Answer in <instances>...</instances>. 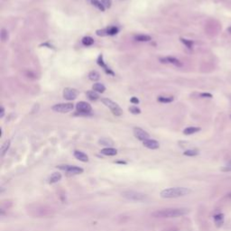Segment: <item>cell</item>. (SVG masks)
I'll return each instance as SVG.
<instances>
[{
  "label": "cell",
  "instance_id": "cell-1",
  "mask_svg": "<svg viewBox=\"0 0 231 231\" xmlns=\"http://www.w3.org/2000/svg\"><path fill=\"white\" fill-rule=\"evenodd\" d=\"M190 209L187 208H174V209H163L153 212L151 215L154 218H178L184 215H187Z\"/></svg>",
  "mask_w": 231,
  "mask_h": 231
},
{
  "label": "cell",
  "instance_id": "cell-2",
  "mask_svg": "<svg viewBox=\"0 0 231 231\" xmlns=\"http://www.w3.org/2000/svg\"><path fill=\"white\" fill-rule=\"evenodd\" d=\"M191 192L192 191L186 187H172L163 190L160 193V196L163 199H172L186 196Z\"/></svg>",
  "mask_w": 231,
  "mask_h": 231
},
{
  "label": "cell",
  "instance_id": "cell-3",
  "mask_svg": "<svg viewBox=\"0 0 231 231\" xmlns=\"http://www.w3.org/2000/svg\"><path fill=\"white\" fill-rule=\"evenodd\" d=\"M121 196L126 200H128L131 201L146 202L149 201V197L147 194H145L140 192H135V191H125L121 193Z\"/></svg>",
  "mask_w": 231,
  "mask_h": 231
},
{
  "label": "cell",
  "instance_id": "cell-4",
  "mask_svg": "<svg viewBox=\"0 0 231 231\" xmlns=\"http://www.w3.org/2000/svg\"><path fill=\"white\" fill-rule=\"evenodd\" d=\"M101 101H102V103H103L106 107H108V108L111 110V112H112L115 116L119 117V116H121V115L123 114L122 108H121L117 103H115L114 101H112L111 100L105 98V99H102Z\"/></svg>",
  "mask_w": 231,
  "mask_h": 231
},
{
  "label": "cell",
  "instance_id": "cell-5",
  "mask_svg": "<svg viewBox=\"0 0 231 231\" xmlns=\"http://www.w3.org/2000/svg\"><path fill=\"white\" fill-rule=\"evenodd\" d=\"M73 108H74V106L71 103H60V104L54 105L52 108L53 111L58 113H68L72 111Z\"/></svg>",
  "mask_w": 231,
  "mask_h": 231
},
{
  "label": "cell",
  "instance_id": "cell-6",
  "mask_svg": "<svg viewBox=\"0 0 231 231\" xmlns=\"http://www.w3.org/2000/svg\"><path fill=\"white\" fill-rule=\"evenodd\" d=\"M57 167L62 171H65V172H68L73 173V174H80L84 172V170L81 167L75 166V165H59Z\"/></svg>",
  "mask_w": 231,
  "mask_h": 231
},
{
  "label": "cell",
  "instance_id": "cell-7",
  "mask_svg": "<svg viewBox=\"0 0 231 231\" xmlns=\"http://www.w3.org/2000/svg\"><path fill=\"white\" fill-rule=\"evenodd\" d=\"M134 135L137 138L138 140H140L142 142L149 139V134L145 131L144 129L140 127H134Z\"/></svg>",
  "mask_w": 231,
  "mask_h": 231
},
{
  "label": "cell",
  "instance_id": "cell-8",
  "mask_svg": "<svg viewBox=\"0 0 231 231\" xmlns=\"http://www.w3.org/2000/svg\"><path fill=\"white\" fill-rule=\"evenodd\" d=\"M76 108H77V111L79 112L80 114H88L92 110L90 104H88V102H85V101L78 102L76 105Z\"/></svg>",
  "mask_w": 231,
  "mask_h": 231
},
{
  "label": "cell",
  "instance_id": "cell-9",
  "mask_svg": "<svg viewBox=\"0 0 231 231\" xmlns=\"http://www.w3.org/2000/svg\"><path fill=\"white\" fill-rule=\"evenodd\" d=\"M78 96V91L72 88H65L63 90V98L69 101L73 100Z\"/></svg>",
  "mask_w": 231,
  "mask_h": 231
},
{
  "label": "cell",
  "instance_id": "cell-10",
  "mask_svg": "<svg viewBox=\"0 0 231 231\" xmlns=\"http://www.w3.org/2000/svg\"><path fill=\"white\" fill-rule=\"evenodd\" d=\"M143 145H144L145 147H146L148 149H151V150H156L160 147L159 143L154 139H147V140L143 142Z\"/></svg>",
  "mask_w": 231,
  "mask_h": 231
},
{
  "label": "cell",
  "instance_id": "cell-11",
  "mask_svg": "<svg viewBox=\"0 0 231 231\" xmlns=\"http://www.w3.org/2000/svg\"><path fill=\"white\" fill-rule=\"evenodd\" d=\"M98 64H99L100 67L103 68V70L105 71V72H106L107 74L111 75V76H114V75H115V73L111 71V69H110L108 66H107L106 63L104 62V61H103V55H102V54H100V55L99 56V58H98Z\"/></svg>",
  "mask_w": 231,
  "mask_h": 231
},
{
  "label": "cell",
  "instance_id": "cell-12",
  "mask_svg": "<svg viewBox=\"0 0 231 231\" xmlns=\"http://www.w3.org/2000/svg\"><path fill=\"white\" fill-rule=\"evenodd\" d=\"M161 62L163 63H171V64H173L177 67H180L182 66V63L176 58L174 57H166V58H161L160 59Z\"/></svg>",
  "mask_w": 231,
  "mask_h": 231
},
{
  "label": "cell",
  "instance_id": "cell-13",
  "mask_svg": "<svg viewBox=\"0 0 231 231\" xmlns=\"http://www.w3.org/2000/svg\"><path fill=\"white\" fill-rule=\"evenodd\" d=\"M73 154H74V157H75L76 159L79 160L80 162H84V163H86V162H88V156L86 154H84L83 152H80V151H75Z\"/></svg>",
  "mask_w": 231,
  "mask_h": 231
},
{
  "label": "cell",
  "instance_id": "cell-14",
  "mask_svg": "<svg viewBox=\"0 0 231 231\" xmlns=\"http://www.w3.org/2000/svg\"><path fill=\"white\" fill-rule=\"evenodd\" d=\"M100 153L104 155H108V156H114L117 154V149L115 148H112V147H107V148H104L100 151Z\"/></svg>",
  "mask_w": 231,
  "mask_h": 231
},
{
  "label": "cell",
  "instance_id": "cell-15",
  "mask_svg": "<svg viewBox=\"0 0 231 231\" xmlns=\"http://www.w3.org/2000/svg\"><path fill=\"white\" fill-rule=\"evenodd\" d=\"M86 95L88 97V100H92V101H96L100 99V96L98 94V92L94 91V90H88L86 92Z\"/></svg>",
  "mask_w": 231,
  "mask_h": 231
},
{
  "label": "cell",
  "instance_id": "cell-16",
  "mask_svg": "<svg viewBox=\"0 0 231 231\" xmlns=\"http://www.w3.org/2000/svg\"><path fill=\"white\" fill-rule=\"evenodd\" d=\"M201 131V127H197V126H189L187 128H185L183 130V134L186 135H190V134H193L197 132Z\"/></svg>",
  "mask_w": 231,
  "mask_h": 231
},
{
  "label": "cell",
  "instance_id": "cell-17",
  "mask_svg": "<svg viewBox=\"0 0 231 231\" xmlns=\"http://www.w3.org/2000/svg\"><path fill=\"white\" fill-rule=\"evenodd\" d=\"M224 214L222 213H218L217 215L214 216V221H215V224L218 227H221L224 223Z\"/></svg>",
  "mask_w": 231,
  "mask_h": 231
},
{
  "label": "cell",
  "instance_id": "cell-18",
  "mask_svg": "<svg viewBox=\"0 0 231 231\" xmlns=\"http://www.w3.org/2000/svg\"><path fill=\"white\" fill-rule=\"evenodd\" d=\"M10 145H11V141L10 140H7L1 146V149H0V152H1V156H4L7 152L8 151L9 147H10Z\"/></svg>",
  "mask_w": 231,
  "mask_h": 231
},
{
  "label": "cell",
  "instance_id": "cell-19",
  "mask_svg": "<svg viewBox=\"0 0 231 231\" xmlns=\"http://www.w3.org/2000/svg\"><path fill=\"white\" fill-rule=\"evenodd\" d=\"M62 174L60 173V172H53L52 175H51V177H50V179H49V181H50V183H55V182H58L59 180H62Z\"/></svg>",
  "mask_w": 231,
  "mask_h": 231
},
{
  "label": "cell",
  "instance_id": "cell-20",
  "mask_svg": "<svg viewBox=\"0 0 231 231\" xmlns=\"http://www.w3.org/2000/svg\"><path fill=\"white\" fill-rule=\"evenodd\" d=\"M92 88H93L94 91L99 92V93H103V92L106 90V87L102 83H95L93 86H92Z\"/></svg>",
  "mask_w": 231,
  "mask_h": 231
},
{
  "label": "cell",
  "instance_id": "cell-21",
  "mask_svg": "<svg viewBox=\"0 0 231 231\" xmlns=\"http://www.w3.org/2000/svg\"><path fill=\"white\" fill-rule=\"evenodd\" d=\"M134 39L138 42H149L152 40L151 36L147 35V34H138L134 36Z\"/></svg>",
  "mask_w": 231,
  "mask_h": 231
},
{
  "label": "cell",
  "instance_id": "cell-22",
  "mask_svg": "<svg viewBox=\"0 0 231 231\" xmlns=\"http://www.w3.org/2000/svg\"><path fill=\"white\" fill-rule=\"evenodd\" d=\"M100 75L96 71H92L88 73V79L92 81H97L100 79Z\"/></svg>",
  "mask_w": 231,
  "mask_h": 231
},
{
  "label": "cell",
  "instance_id": "cell-23",
  "mask_svg": "<svg viewBox=\"0 0 231 231\" xmlns=\"http://www.w3.org/2000/svg\"><path fill=\"white\" fill-rule=\"evenodd\" d=\"M90 3L93 5L94 7H96L98 9H100V11H102V12L105 11V7L102 5L101 1H100V0H90Z\"/></svg>",
  "mask_w": 231,
  "mask_h": 231
},
{
  "label": "cell",
  "instance_id": "cell-24",
  "mask_svg": "<svg viewBox=\"0 0 231 231\" xmlns=\"http://www.w3.org/2000/svg\"><path fill=\"white\" fill-rule=\"evenodd\" d=\"M93 42H94V40H93V38L90 37V36H85L82 39V43L85 46H90V45L93 44Z\"/></svg>",
  "mask_w": 231,
  "mask_h": 231
},
{
  "label": "cell",
  "instance_id": "cell-25",
  "mask_svg": "<svg viewBox=\"0 0 231 231\" xmlns=\"http://www.w3.org/2000/svg\"><path fill=\"white\" fill-rule=\"evenodd\" d=\"M100 144L102 145V146H113V141L111 139H109V138H101V139L100 140Z\"/></svg>",
  "mask_w": 231,
  "mask_h": 231
},
{
  "label": "cell",
  "instance_id": "cell-26",
  "mask_svg": "<svg viewBox=\"0 0 231 231\" xmlns=\"http://www.w3.org/2000/svg\"><path fill=\"white\" fill-rule=\"evenodd\" d=\"M180 42L186 46L187 48H189V49H192V46H193V42L192 41V40H187V39H184V38H180Z\"/></svg>",
  "mask_w": 231,
  "mask_h": 231
},
{
  "label": "cell",
  "instance_id": "cell-27",
  "mask_svg": "<svg viewBox=\"0 0 231 231\" xmlns=\"http://www.w3.org/2000/svg\"><path fill=\"white\" fill-rule=\"evenodd\" d=\"M157 100L159 102H162V103H170V102H172L173 101V98L172 97H158Z\"/></svg>",
  "mask_w": 231,
  "mask_h": 231
},
{
  "label": "cell",
  "instance_id": "cell-28",
  "mask_svg": "<svg viewBox=\"0 0 231 231\" xmlns=\"http://www.w3.org/2000/svg\"><path fill=\"white\" fill-rule=\"evenodd\" d=\"M183 154L186 155V156H196V155L199 154V151L196 150V149H190V150H187V151L184 152Z\"/></svg>",
  "mask_w": 231,
  "mask_h": 231
},
{
  "label": "cell",
  "instance_id": "cell-29",
  "mask_svg": "<svg viewBox=\"0 0 231 231\" xmlns=\"http://www.w3.org/2000/svg\"><path fill=\"white\" fill-rule=\"evenodd\" d=\"M128 110H129L132 114H134V115H138V114L141 113V109H140L139 108L135 107V106H131V107H129Z\"/></svg>",
  "mask_w": 231,
  "mask_h": 231
},
{
  "label": "cell",
  "instance_id": "cell-30",
  "mask_svg": "<svg viewBox=\"0 0 231 231\" xmlns=\"http://www.w3.org/2000/svg\"><path fill=\"white\" fill-rule=\"evenodd\" d=\"M96 34H97L98 36H107V35H108V28L97 30V32H96Z\"/></svg>",
  "mask_w": 231,
  "mask_h": 231
},
{
  "label": "cell",
  "instance_id": "cell-31",
  "mask_svg": "<svg viewBox=\"0 0 231 231\" xmlns=\"http://www.w3.org/2000/svg\"><path fill=\"white\" fill-rule=\"evenodd\" d=\"M8 38H9L8 32L6 29H2V31H1V40L3 42H7V41H8Z\"/></svg>",
  "mask_w": 231,
  "mask_h": 231
},
{
  "label": "cell",
  "instance_id": "cell-32",
  "mask_svg": "<svg viewBox=\"0 0 231 231\" xmlns=\"http://www.w3.org/2000/svg\"><path fill=\"white\" fill-rule=\"evenodd\" d=\"M108 35H115L118 33V28L117 26H110L108 28Z\"/></svg>",
  "mask_w": 231,
  "mask_h": 231
},
{
  "label": "cell",
  "instance_id": "cell-33",
  "mask_svg": "<svg viewBox=\"0 0 231 231\" xmlns=\"http://www.w3.org/2000/svg\"><path fill=\"white\" fill-rule=\"evenodd\" d=\"M101 3L105 8H110L112 5V0H101Z\"/></svg>",
  "mask_w": 231,
  "mask_h": 231
},
{
  "label": "cell",
  "instance_id": "cell-34",
  "mask_svg": "<svg viewBox=\"0 0 231 231\" xmlns=\"http://www.w3.org/2000/svg\"><path fill=\"white\" fill-rule=\"evenodd\" d=\"M130 102L133 103V104H138L139 103V100H138L136 97H132L131 100H130Z\"/></svg>",
  "mask_w": 231,
  "mask_h": 231
},
{
  "label": "cell",
  "instance_id": "cell-35",
  "mask_svg": "<svg viewBox=\"0 0 231 231\" xmlns=\"http://www.w3.org/2000/svg\"><path fill=\"white\" fill-rule=\"evenodd\" d=\"M201 98L211 99V98H212V95H211L210 93H201Z\"/></svg>",
  "mask_w": 231,
  "mask_h": 231
},
{
  "label": "cell",
  "instance_id": "cell-36",
  "mask_svg": "<svg viewBox=\"0 0 231 231\" xmlns=\"http://www.w3.org/2000/svg\"><path fill=\"white\" fill-rule=\"evenodd\" d=\"M221 171H222V172H230V171H231V165H229V166H226V167L222 168V169H221Z\"/></svg>",
  "mask_w": 231,
  "mask_h": 231
},
{
  "label": "cell",
  "instance_id": "cell-37",
  "mask_svg": "<svg viewBox=\"0 0 231 231\" xmlns=\"http://www.w3.org/2000/svg\"><path fill=\"white\" fill-rule=\"evenodd\" d=\"M4 115H5V108L1 107V108H0V117H3Z\"/></svg>",
  "mask_w": 231,
  "mask_h": 231
},
{
  "label": "cell",
  "instance_id": "cell-38",
  "mask_svg": "<svg viewBox=\"0 0 231 231\" xmlns=\"http://www.w3.org/2000/svg\"><path fill=\"white\" fill-rule=\"evenodd\" d=\"M117 163H120V164H126V162H124V161H117V162H116Z\"/></svg>",
  "mask_w": 231,
  "mask_h": 231
},
{
  "label": "cell",
  "instance_id": "cell-39",
  "mask_svg": "<svg viewBox=\"0 0 231 231\" xmlns=\"http://www.w3.org/2000/svg\"><path fill=\"white\" fill-rule=\"evenodd\" d=\"M227 31H228L229 33H231V26H229V27L227 28Z\"/></svg>",
  "mask_w": 231,
  "mask_h": 231
},
{
  "label": "cell",
  "instance_id": "cell-40",
  "mask_svg": "<svg viewBox=\"0 0 231 231\" xmlns=\"http://www.w3.org/2000/svg\"><path fill=\"white\" fill-rule=\"evenodd\" d=\"M227 197H228V198H231V193H230V194H228V195H227Z\"/></svg>",
  "mask_w": 231,
  "mask_h": 231
},
{
  "label": "cell",
  "instance_id": "cell-41",
  "mask_svg": "<svg viewBox=\"0 0 231 231\" xmlns=\"http://www.w3.org/2000/svg\"><path fill=\"white\" fill-rule=\"evenodd\" d=\"M230 117H231V116H230Z\"/></svg>",
  "mask_w": 231,
  "mask_h": 231
}]
</instances>
